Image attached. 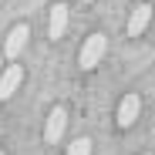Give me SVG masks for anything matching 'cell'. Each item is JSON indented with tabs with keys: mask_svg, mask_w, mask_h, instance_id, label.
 Wrapping results in <instances>:
<instances>
[{
	"mask_svg": "<svg viewBox=\"0 0 155 155\" xmlns=\"http://www.w3.org/2000/svg\"><path fill=\"white\" fill-rule=\"evenodd\" d=\"M64 31H68V7L64 4H54L51 7V24H47V34L51 37H64Z\"/></svg>",
	"mask_w": 155,
	"mask_h": 155,
	"instance_id": "52a82bcc",
	"label": "cell"
},
{
	"mask_svg": "<svg viewBox=\"0 0 155 155\" xmlns=\"http://www.w3.org/2000/svg\"><path fill=\"white\" fill-rule=\"evenodd\" d=\"M0 155H4V152H0Z\"/></svg>",
	"mask_w": 155,
	"mask_h": 155,
	"instance_id": "30bf717a",
	"label": "cell"
},
{
	"mask_svg": "<svg viewBox=\"0 0 155 155\" xmlns=\"http://www.w3.org/2000/svg\"><path fill=\"white\" fill-rule=\"evenodd\" d=\"M64 128H68V111L58 105V108H51L47 111V125H44V138L51 142V145H58L61 142V135H64Z\"/></svg>",
	"mask_w": 155,
	"mask_h": 155,
	"instance_id": "7a4b0ae2",
	"label": "cell"
},
{
	"mask_svg": "<svg viewBox=\"0 0 155 155\" xmlns=\"http://www.w3.org/2000/svg\"><path fill=\"white\" fill-rule=\"evenodd\" d=\"M148 24H152V7H148V4H138V7L132 10V17H128V37L145 34Z\"/></svg>",
	"mask_w": 155,
	"mask_h": 155,
	"instance_id": "8992f818",
	"label": "cell"
},
{
	"mask_svg": "<svg viewBox=\"0 0 155 155\" xmlns=\"http://www.w3.org/2000/svg\"><path fill=\"white\" fill-rule=\"evenodd\" d=\"M138 111H142V98L138 94H125L121 105H118V125L121 128H132L135 118H138Z\"/></svg>",
	"mask_w": 155,
	"mask_h": 155,
	"instance_id": "5b68a950",
	"label": "cell"
},
{
	"mask_svg": "<svg viewBox=\"0 0 155 155\" xmlns=\"http://www.w3.org/2000/svg\"><path fill=\"white\" fill-rule=\"evenodd\" d=\"M0 74H4V54H0Z\"/></svg>",
	"mask_w": 155,
	"mask_h": 155,
	"instance_id": "9c48e42d",
	"label": "cell"
},
{
	"mask_svg": "<svg viewBox=\"0 0 155 155\" xmlns=\"http://www.w3.org/2000/svg\"><path fill=\"white\" fill-rule=\"evenodd\" d=\"M105 51H108V41H105V34H91V37H84L78 61H81V68H84V71H91V68H98V64H101Z\"/></svg>",
	"mask_w": 155,
	"mask_h": 155,
	"instance_id": "6da1fadb",
	"label": "cell"
},
{
	"mask_svg": "<svg viewBox=\"0 0 155 155\" xmlns=\"http://www.w3.org/2000/svg\"><path fill=\"white\" fill-rule=\"evenodd\" d=\"M20 81H24V68H17V64L4 68V74H0V101L14 98L17 88H20Z\"/></svg>",
	"mask_w": 155,
	"mask_h": 155,
	"instance_id": "277c9868",
	"label": "cell"
},
{
	"mask_svg": "<svg viewBox=\"0 0 155 155\" xmlns=\"http://www.w3.org/2000/svg\"><path fill=\"white\" fill-rule=\"evenodd\" d=\"M27 37H31V27L27 24H17V27L7 34V41H4V58H20V51L27 47Z\"/></svg>",
	"mask_w": 155,
	"mask_h": 155,
	"instance_id": "3957f363",
	"label": "cell"
},
{
	"mask_svg": "<svg viewBox=\"0 0 155 155\" xmlns=\"http://www.w3.org/2000/svg\"><path fill=\"white\" fill-rule=\"evenodd\" d=\"M68 155H91V138H78V142H71Z\"/></svg>",
	"mask_w": 155,
	"mask_h": 155,
	"instance_id": "ba28073f",
	"label": "cell"
}]
</instances>
